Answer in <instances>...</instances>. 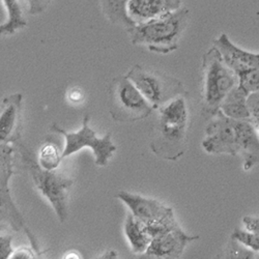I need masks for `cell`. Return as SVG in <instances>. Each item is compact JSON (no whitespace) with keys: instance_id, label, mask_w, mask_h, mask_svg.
Masks as SVG:
<instances>
[{"instance_id":"23","label":"cell","mask_w":259,"mask_h":259,"mask_svg":"<svg viewBox=\"0 0 259 259\" xmlns=\"http://www.w3.org/2000/svg\"><path fill=\"white\" fill-rule=\"evenodd\" d=\"M41 254L36 252L32 247H20L14 250L9 259H39Z\"/></svg>"},{"instance_id":"21","label":"cell","mask_w":259,"mask_h":259,"mask_svg":"<svg viewBox=\"0 0 259 259\" xmlns=\"http://www.w3.org/2000/svg\"><path fill=\"white\" fill-rule=\"evenodd\" d=\"M62 160L58 146L52 142L42 145L38 152V164L46 170H56Z\"/></svg>"},{"instance_id":"13","label":"cell","mask_w":259,"mask_h":259,"mask_svg":"<svg viewBox=\"0 0 259 259\" xmlns=\"http://www.w3.org/2000/svg\"><path fill=\"white\" fill-rule=\"evenodd\" d=\"M213 46L220 51L228 67L237 76L246 72L259 70V54L237 47L226 33H222L218 38H215Z\"/></svg>"},{"instance_id":"29","label":"cell","mask_w":259,"mask_h":259,"mask_svg":"<svg viewBox=\"0 0 259 259\" xmlns=\"http://www.w3.org/2000/svg\"><path fill=\"white\" fill-rule=\"evenodd\" d=\"M61 259H84V257L78 250L73 249L64 253Z\"/></svg>"},{"instance_id":"1","label":"cell","mask_w":259,"mask_h":259,"mask_svg":"<svg viewBox=\"0 0 259 259\" xmlns=\"http://www.w3.org/2000/svg\"><path fill=\"white\" fill-rule=\"evenodd\" d=\"M212 116L202 148L211 155L242 156L244 170H251L259 162V133L252 120L232 119L220 110Z\"/></svg>"},{"instance_id":"8","label":"cell","mask_w":259,"mask_h":259,"mask_svg":"<svg viewBox=\"0 0 259 259\" xmlns=\"http://www.w3.org/2000/svg\"><path fill=\"white\" fill-rule=\"evenodd\" d=\"M116 197L127 206L130 212L145 224L147 232L153 239L179 225L172 207L163 204L157 199L126 191H119Z\"/></svg>"},{"instance_id":"5","label":"cell","mask_w":259,"mask_h":259,"mask_svg":"<svg viewBox=\"0 0 259 259\" xmlns=\"http://www.w3.org/2000/svg\"><path fill=\"white\" fill-rule=\"evenodd\" d=\"M202 68L204 106L213 115L219 111L225 98L237 86L239 77L213 45L203 55Z\"/></svg>"},{"instance_id":"7","label":"cell","mask_w":259,"mask_h":259,"mask_svg":"<svg viewBox=\"0 0 259 259\" xmlns=\"http://www.w3.org/2000/svg\"><path fill=\"white\" fill-rule=\"evenodd\" d=\"M155 107L126 76L115 78L109 89V111L119 122H135L148 117Z\"/></svg>"},{"instance_id":"17","label":"cell","mask_w":259,"mask_h":259,"mask_svg":"<svg viewBox=\"0 0 259 259\" xmlns=\"http://www.w3.org/2000/svg\"><path fill=\"white\" fill-rule=\"evenodd\" d=\"M245 229L235 228L231 237L241 242L255 252H259V217L258 215H246L243 218Z\"/></svg>"},{"instance_id":"28","label":"cell","mask_w":259,"mask_h":259,"mask_svg":"<svg viewBox=\"0 0 259 259\" xmlns=\"http://www.w3.org/2000/svg\"><path fill=\"white\" fill-rule=\"evenodd\" d=\"M68 99L72 104H80L84 101V93L79 89H73L70 91Z\"/></svg>"},{"instance_id":"26","label":"cell","mask_w":259,"mask_h":259,"mask_svg":"<svg viewBox=\"0 0 259 259\" xmlns=\"http://www.w3.org/2000/svg\"><path fill=\"white\" fill-rule=\"evenodd\" d=\"M167 13L175 12L182 9L183 0H159Z\"/></svg>"},{"instance_id":"16","label":"cell","mask_w":259,"mask_h":259,"mask_svg":"<svg viewBox=\"0 0 259 259\" xmlns=\"http://www.w3.org/2000/svg\"><path fill=\"white\" fill-rule=\"evenodd\" d=\"M225 116L239 119H251V109L249 106V98L246 97L239 89L236 88L225 98L219 109Z\"/></svg>"},{"instance_id":"27","label":"cell","mask_w":259,"mask_h":259,"mask_svg":"<svg viewBox=\"0 0 259 259\" xmlns=\"http://www.w3.org/2000/svg\"><path fill=\"white\" fill-rule=\"evenodd\" d=\"M249 106L251 109V120L254 123L257 132L259 133V101L255 102L254 104L249 102Z\"/></svg>"},{"instance_id":"2","label":"cell","mask_w":259,"mask_h":259,"mask_svg":"<svg viewBox=\"0 0 259 259\" xmlns=\"http://www.w3.org/2000/svg\"><path fill=\"white\" fill-rule=\"evenodd\" d=\"M159 111L150 148L161 159L177 161L187 149L189 110L185 96L172 100Z\"/></svg>"},{"instance_id":"11","label":"cell","mask_w":259,"mask_h":259,"mask_svg":"<svg viewBox=\"0 0 259 259\" xmlns=\"http://www.w3.org/2000/svg\"><path fill=\"white\" fill-rule=\"evenodd\" d=\"M198 239L199 235H190L178 225L153 239L138 259H181L186 247Z\"/></svg>"},{"instance_id":"14","label":"cell","mask_w":259,"mask_h":259,"mask_svg":"<svg viewBox=\"0 0 259 259\" xmlns=\"http://www.w3.org/2000/svg\"><path fill=\"white\" fill-rule=\"evenodd\" d=\"M123 230L132 251L138 255L144 253L150 242L153 241V237L147 232L145 224L131 212L125 219Z\"/></svg>"},{"instance_id":"18","label":"cell","mask_w":259,"mask_h":259,"mask_svg":"<svg viewBox=\"0 0 259 259\" xmlns=\"http://www.w3.org/2000/svg\"><path fill=\"white\" fill-rule=\"evenodd\" d=\"M127 2L128 0H102L103 12L106 17L110 22L124 27L126 31L136 24L127 16Z\"/></svg>"},{"instance_id":"10","label":"cell","mask_w":259,"mask_h":259,"mask_svg":"<svg viewBox=\"0 0 259 259\" xmlns=\"http://www.w3.org/2000/svg\"><path fill=\"white\" fill-rule=\"evenodd\" d=\"M15 148L11 144L2 143L0 146V210L2 223L8 222L15 231L28 230L24 224L22 214L17 208L10 191V181L15 174L14 158Z\"/></svg>"},{"instance_id":"19","label":"cell","mask_w":259,"mask_h":259,"mask_svg":"<svg viewBox=\"0 0 259 259\" xmlns=\"http://www.w3.org/2000/svg\"><path fill=\"white\" fill-rule=\"evenodd\" d=\"M3 3L7 10L8 20L0 26V31L4 34H14L26 26L22 9L19 0H3Z\"/></svg>"},{"instance_id":"15","label":"cell","mask_w":259,"mask_h":259,"mask_svg":"<svg viewBox=\"0 0 259 259\" xmlns=\"http://www.w3.org/2000/svg\"><path fill=\"white\" fill-rule=\"evenodd\" d=\"M127 16L134 23H143L167 14L159 0H128Z\"/></svg>"},{"instance_id":"30","label":"cell","mask_w":259,"mask_h":259,"mask_svg":"<svg viewBox=\"0 0 259 259\" xmlns=\"http://www.w3.org/2000/svg\"><path fill=\"white\" fill-rule=\"evenodd\" d=\"M97 259H119V256L115 250H108L99 256Z\"/></svg>"},{"instance_id":"25","label":"cell","mask_w":259,"mask_h":259,"mask_svg":"<svg viewBox=\"0 0 259 259\" xmlns=\"http://www.w3.org/2000/svg\"><path fill=\"white\" fill-rule=\"evenodd\" d=\"M26 3L28 7V13L35 16L44 13L50 5L51 0H26Z\"/></svg>"},{"instance_id":"24","label":"cell","mask_w":259,"mask_h":259,"mask_svg":"<svg viewBox=\"0 0 259 259\" xmlns=\"http://www.w3.org/2000/svg\"><path fill=\"white\" fill-rule=\"evenodd\" d=\"M13 236L10 234H5L0 236V259H9L14 252L12 246Z\"/></svg>"},{"instance_id":"3","label":"cell","mask_w":259,"mask_h":259,"mask_svg":"<svg viewBox=\"0 0 259 259\" xmlns=\"http://www.w3.org/2000/svg\"><path fill=\"white\" fill-rule=\"evenodd\" d=\"M189 18V10L182 8L147 22L137 23L127 32L134 45L145 47L150 52L168 54L179 48Z\"/></svg>"},{"instance_id":"22","label":"cell","mask_w":259,"mask_h":259,"mask_svg":"<svg viewBox=\"0 0 259 259\" xmlns=\"http://www.w3.org/2000/svg\"><path fill=\"white\" fill-rule=\"evenodd\" d=\"M237 77H239L237 89L246 97L250 99L254 94H259V70L246 72Z\"/></svg>"},{"instance_id":"20","label":"cell","mask_w":259,"mask_h":259,"mask_svg":"<svg viewBox=\"0 0 259 259\" xmlns=\"http://www.w3.org/2000/svg\"><path fill=\"white\" fill-rule=\"evenodd\" d=\"M256 253L257 252L230 236L229 241L225 244L214 259H258Z\"/></svg>"},{"instance_id":"9","label":"cell","mask_w":259,"mask_h":259,"mask_svg":"<svg viewBox=\"0 0 259 259\" xmlns=\"http://www.w3.org/2000/svg\"><path fill=\"white\" fill-rule=\"evenodd\" d=\"M55 133L64 136L66 144L62 152V159L76 154L84 147H90L95 156V163L97 166L106 167L116 152V146L112 141L110 133H107L103 137H98L96 132L90 126V116L85 115L82 121V126L77 132H67L59 127L56 123L51 126Z\"/></svg>"},{"instance_id":"4","label":"cell","mask_w":259,"mask_h":259,"mask_svg":"<svg viewBox=\"0 0 259 259\" xmlns=\"http://www.w3.org/2000/svg\"><path fill=\"white\" fill-rule=\"evenodd\" d=\"M20 154L26 165L36 189L53 207L60 223H64L69 214V194L73 180L56 170H46L36 161L31 150L19 144Z\"/></svg>"},{"instance_id":"12","label":"cell","mask_w":259,"mask_h":259,"mask_svg":"<svg viewBox=\"0 0 259 259\" xmlns=\"http://www.w3.org/2000/svg\"><path fill=\"white\" fill-rule=\"evenodd\" d=\"M22 95L14 94L3 100L0 113V140L4 144L17 143L22 130Z\"/></svg>"},{"instance_id":"6","label":"cell","mask_w":259,"mask_h":259,"mask_svg":"<svg viewBox=\"0 0 259 259\" xmlns=\"http://www.w3.org/2000/svg\"><path fill=\"white\" fill-rule=\"evenodd\" d=\"M155 109L186 95L185 85L179 79L157 69L136 64L126 75Z\"/></svg>"}]
</instances>
